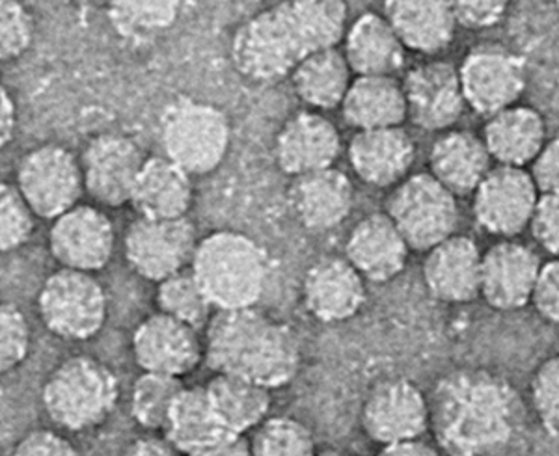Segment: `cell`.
<instances>
[{
	"label": "cell",
	"mask_w": 559,
	"mask_h": 456,
	"mask_svg": "<svg viewBox=\"0 0 559 456\" xmlns=\"http://www.w3.org/2000/svg\"><path fill=\"white\" fill-rule=\"evenodd\" d=\"M347 15L345 0H278L237 28L234 65L252 83H278L306 57L342 44Z\"/></svg>",
	"instance_id": "obj_1"
},
{
	"label": "cell",
	"mask_w": 559,
	"mask_h": 456,
	"mask_svg": "<svg viewBox=\"0 0 559 456\" xmlns=\"http://www.w3.org/2000/svg\"><path fill=\"white\" fill-rule=\"evenodd\" d=\"M432 436L448 456H490L508 447L522 421L519 393L487 369H457L429 397Z\"/></svg>",
	"instance_id": "obj_2"
},
{
	"label": "cell",
	"mask_w": 559,
	"mask_h": 456,
	"mask_svg": "<svg viewBox=\"0 0 559 456\" xmlns=\"http://www.w3.org/2000/svg\"><path fill=\"white\" fill-rule=\"evenodd\" d=\"M205 361L215 373L231 374L269 389L292 384L300 369L295 329L258 308L216 311L205 328Z\"/></svg>",
	"instance_id": "obj_3"
},
{
	"label": "cell",
	"mask_w": 559,
	"mask_h": 456,
	"mask_svg": "<svg viewBox=\"0 0 559 456\" xmlns=\"http://www.w3.org/2000/svg\"><path fill=\"white\" fill-rule=\"evenodd\" d=\"M191 271L216 311L255 308L267 289V252L234 229L213 231L198 242Z\"/></svg>",
	"instance_id": "obj_4"
},
{
	"label": "cell",
	"mask_w": 559,
	"mask_h": 456,
	"mask_svg": "<svg viewBox=\"0 0 559 456\" xmlns=\"http://www.w3.org/2000/svg\"><path fill=\"white\" fill-rule=\"evenodd\" d=\"M118 400V376L92 356H71L62 361L41 387L45 413L52 423L71 432L102 427L115 412Z\"/></svg>",
	"instance_id": "obj_5"
},
{
	"label": "cell",
	"mask_w": 559,
	"mask_h": 456,
	"mask_svg": "<svg viewBox=\"0 0 559 456\" xmlns=\"http://www.w3.org/2000/svg\"><path fill=\"white\" fill-rule=\"evenodd\" d=\"M159 139L165 157L191 176H207L228 155V116L210 103L181 97L160 118Z\"/></svg>",
	"instance_id": "obj_6"
},
{
	"label": "cell",
	"mask_w": 559,
	"mask_h": 456,
	"mask_svg": "<svg viewBox=\"0 0 559 456\" xmlns=\"http://www.w3.org/2000/svg\"><path fill=\"white\" fill-rule=\"evenodd\" d=\"M411 250L429 252L457 233V196L432 173H414L395 184L386 211Z\"/></svg>",
	"instance_id": "obj_7"
},
{
	"label": "cell",
	"mask_w": 559,
	"mask_h": 456,
	"mask_svg": "<svg viewBox=\"0 0 559 456\" xmlns=\"http://www.w3.org/2000/svg\"><path fill=\"white\" fill-rule=\"evenodd\" d=\"M38 310L45 328L55 336L88 341L107 323V295L94 274L60 268L39 289Z\"/></svg>",
	"instance_id": "obj_8"
},
{
	"label": "cell",
	"mask_w": 559,
	"mask_h": 456,
	"mask_svg": "<svg viewBox=\"0 0 559 456\" xmlns=\"http://www.w3.org/2000/svg\"><path fill=\"white\" fill-rule=\"evenodd\" d=\"M194 224L185 218H146L139 216L126 231V260L134 273L160 284L174 274L191 268L197 254Z\"/></svg>",
	"instance_id": "obj_9"
},
{
	"label": "cell",
	"mask_w": 559,
	"mask_h": 456,
	"mask_svg": "<svg viewBox=\"0 0 559 456\" xmlns=\"http://www.w3.org/2000/svg\"><path fill=\"white\" fill-rule=\"evenodd\" d=\"M15 187L36 216L55 220L79 205L83 196L81 160L57 144L34 147L20 160Z\"/></svg>",
	"instance_id": "obj_10"
},
{
	"label": "cell",
	"mask_w": 559,
	"mask_h": 456,
	"mask_svg": "<svg viewBox=\"0 0 559 456\" xmlns=\"http://www.w3.org/2000/svg\"><path fill=\"white\" fill-rule=\"evenodd\" d=\"M472 196L477 226L500 239H513L530 228L540 192L530 171L496 165Z\"/></svg>",
	"instance_id": "obj_11"
},
{
	"label": "cell",
	"mask_w": 559,
	"mask_h": 456,
	"mask_svg": "<svg viewBox=\"0 0 559 456\" xmlns=\"http://www.w3.org/2000/svg\"><path fill=\"white\" fill-rule=\"evenodd\" d=\"M466 105L490 116L513 107L526 89V62L502 45H479L459 65Z\"/></svg>",
	"instance_id": "obj_12"
},
{
	"label": "cell",
	"mask_w": 559,
	"mask_h": 456,
	"mask_svg": "<svg viewBox=\"0 0 559 456\" xmlns=\"http://www.w3.org/2000/svg\"><path fill=\"white\" fill-rule=\"evenodd\" d=\"M147 157L128 134L103 133L90 140L81 157L84 191L103 207L131 203L134 184Z\"/></svg>",
	"instance_id": "obj_13"
},
{
	"label": "cell",
	"mask_w": 559,
	"mask_h": 456,
	"mask_svg": "<svg viewBox=\"0 0 559 456\" xmlns=\"http://www.w3.org/2000/svg\"><path fill=\"white\" fill-rule=\"evenodd\" d=\"M362 429L381 447L421 437L431 429L429 397L408 379L382 381L366 397Z\"/></svg>",
	"instance_id": "obj_14"
},
{
	"label": "cell",
	"mask_w": 559,
	"mask_h": 456,
	"mask_svg": "<svg viewBox=\"0 0 559 456\" xmlns=\"http://www.w3.org/2000/svg\"><path fill=\"white\" fill-rule=\"evenodd\" d=\"M115 226L94 205H75L52 220L49 250L62 268L94 274L112 260Z\"/></svg>",
	"instance_id": "obj_15"
},
{
	"label": "cell",
	"mask_w": 559,
	"mask_h": 456,
	"mask_svg": "<svg viewBox=\"0 0 559 456\" xmlns=\"http://www.w3.org/2000/svg\"><path fill=\"white\" fill-rule=\"evenodd\" d=\"M131 347L134 361L144 373L168 374L178 379L191 374L205 358L200 329L160 311L139 324Z\"/></svg>",
	"instance_id": "obj_16"
},
{
	"label": "cell",
	"mask_w": 559,
	"mask_h": 456,
	"mask_svg": "<svg viewBox=\"0 0 559 456\" xmlns=\"http://www.w3.org/2000/svg\"><path fill=\"white\" fill-rule=\"evenodd\" d=\"M408 120L424 131H450L466 105L459 68L432 60L408 71L405 81Z\"/></svg>",
	"instance_id": "obj_17"
},
{
	"label": "cell",
	"mask_w": 559,
	"mask_h": 456,
	"mask_svg": "<svg viewBox=\"0 0 559 456\" xmlns=\"http://www.w3.org/2000/svg\"><path fill=\"white\" fill-rule=\"evenodd\" d=\"M366 297V279L345 255H324L306 271L302 279V302L319 323L350 321L362 311Z\"/></svg>",
	"instance_id": "obj_18"
},
{
	"label": "cell",
	"mask_w": 559,
	"mask_h": 456,
	"mask_svg": "<svg viewBox=\"0 0 559 456\" xmlns=\"http://www.w3.org/2000/svg\"><path fill=\"white\" fill-rule=\"evenodd\" d=\"M540 266L532 248L502 239L484 254L479 297L496 311L522 310L532 304Z\"/></svg>",
	"instance_id": "obj_19"
},
{
	"label": "cell",
	"mask_w": 559,
	"mask_h": 456,
	"mask_svg": "<svg viewBox=\"0 0 559 456\" xmlns=\"http://www.w3.org/2000/svg\"><path fill=\"white\" fill-rule=\"evenodd\" d=\"M342 153V136L329 118L300 110L282 125L274 140V159L293 179L332 168Z\"/></svg>",
	"instance_id": "obj_20"
},
{
	"label": "cell",
	"mask_w": 559,
	"mask_h": 456,
	"mask_svg": "<svg viewBox=\"0 0 559 456\" xmlns=\"http://www.w3.org/2000/svg\"><path fill=\"white\" fill-rule=\"evenodd\" d=\"M484 254L468 235H452L426 252L424 284L442 304H468L481 291Z\"/></svg>",
	"instance_id": "obj_21"
},
{
	"label": "cell",
	"mask_w": 559,
	"mask_h": 456,
	"mask_svg": "<svg viewBox=\"0 0 559 456\" xmlns=\"http://www.w3.org/2000/svg\"><path fill=\"white\" fill-rule=\"evenodd\" d=\"M287 197L302 228L324 233L349 218L355 207V187L345 171L332 166L293 179Z\"/></svg>",
	"instance_id": "obj_22"
},
{
	"label": "cell",
	"mask_w": 559,
	"mask_h": 456,
	"mask_svg": "<svg viewBox=\"0 0 559 456\" xmlns=\"http://www.w3.org/2000/svg\"><path fill=\"white\" fill-rule=\"evenodd\" d=\"M408 254L411 247L386 213L364 216L345 241V260L373 284L397 278L407 266Z\"/></svg>",
	"instance_id": "obj_23"
},
{
	"label": "cell",
	"mask_w": 559,
	"mask_h": 456,
	"mask_svg": "<svg viewBox=\"0 0 559 456\" xmlns=\"http://www.w3.org/2000/svg\"><path fill=\"white\" fill-rule=\"evenodd\" d=\"M356 178L376 189H388L407 179L416 159V146L403 128L356 131L347 147Z\"/></svg>",
	"instance_id": "obj_24"
},
{
	"label": "cell",
	"mask_w": 559,
	"mask_h": 456,
	"mask_svg": "<svg viewBox=\"0 0 559 456\" xmlns=\"http://www.w3.org/2000/svg\"><path fill=\"white\" fill-rule=\"evenodd\" d=\"M384 17L407 51L427 57L445 51L459 26L450 0H384Z\"/></svg>",
	"instance_id": "obj_25"
},
{
	"label": "cell",
	"mask_w": 559,
	"mask_h": 456,
	"mask_svg": "<svg viewBox=\"0 0 559 456\" xmlns=\"http://www.w3.org/2000/svg\"><path fill=\"white\" fill-rule=\"evenodd\" d=\"M429 168V173L439 179L448 191L457 197L468 196L492 170V157L484 136L464 129H450L432 144Z\"/></svg>",
	"instance_id": "obj_26"
},
{
	"label": "cell",
	"mask_w": 559,
	"mask_h": 456,
	"mask_svg": "<svg viewBox=\"0 0 559 456\" xmlns=\"http://www.w3.org/2000/svg\"><path fill=\"white\" fill-rule=\"evenodd\" d=\"M342 44L356 76H394L405 65L407 47L384 13H362L350 23Z\"/></svg>",
	"instance_id": "obj_27"
},
{
	"label": "cell",
	"mask_w": 559,
	"mask_h": 456,
	"mask_svg": "<svg viewBox=\"0 0 559 456\" xmlns=\"http://www.w3.org/2000/svg\"><path fill=\"white\" fill-rule=\"evenodd\" d=\"M484 140L496 165H532L547 144V123L535 108L513 105L490 116Z\"/></svg>",
	"instance_id": "obj_28"
},
{
	"label": "cell",
	"mask_w": 559,
	"mask_h": 456,
	"mask_svg": "<svg viewBox=\"0 0 559 456\" xmlns=\"http://www.w3.org/2000/svg\"><path fill=\"white\" fill-rule=\"evenodd\" d=\"M192 200L191 173L168 157H150L140 170L131 205L146 218H185Z\"/></svg>",
	"instance_id": "obj_29"
},
{
	"label": "cell",
	"mask_w": 559,
	"mask_h": 456,
	"mask_svg": "<svg viewBox=\"0 0 559 456\" xmlns=\"http://www.w3.org/2000/svg\"><path fill=\"white\" fill-rule=\"evenodd\" d=\"M342 115L356 131L401 128L408 120L403 83L395 76H356L342 103Z\"/></svg>",
	"instance_id": "obj_30"
},
{
	"label": "cell",
	"mask_w": 559,
	"mask_h": 456,
	"mask_svg": "<svg viewBox=\"0 0 559 456\" xmlns=\"http://www.w3.org/2000/svg\"><path fill=\"white\" fill-rule=\"evenodd\" d=\"M289 81L295 96L319 112L342 107L355 79L344 51L331 47L306 57L292 71Z\"/></svg>",
	"instance_id": "obj_31"
},
{
	"label": "cell",
	"mask_w": 559,
	"mask_h": 456,
	"mask_svg": "<svg viewBox=\"0 0 559 456\" xmlns=\"http://www.w3.org/2000/svg\"><path fill=\"white\" fill-rule=\"evenodd\" d=\"M205 389L226 432L245 436L269 419L273 406V389L269 387L231 374L216 373Z\"/></svg>",
	"instance_id": "obj_32"
},
{
	"label": "cell",
	"mask_w": 559,
	"mask_h": 456,
	"mask_svg": "<svg viewBox=\"0 0 559 456\" xmlns=\"http://www.w3.org/2000/svg\"><path fill=\"white\" fill-rule=\"evenodd\" d=\"M223 424L216 418L210 395L204 387H185L174 403L165 434L181 453L189 455L192 451L204 447L215 437L224 434Z\"/></svg>",
	"instance_id": "obj_33"
},
{
	"label": "cell",
	"mask_w": 559,
	"mask_h": 456,
	"mask_svg": "<svg viewBox=\"0 0 559 456\" xmlns=\"http://www.w3.org/2000/svg\"><path fill=\"white\" fill-rule=\"evenodd\" d=\"M105 10L121 38L146 41L176 25L183 0H105Z\"/></svg>",
	"instance_id": "obj_34"
},
{
	"label": "cell",
	"mask_w": 559,
	"mask_h": 456,
	"mask_svg": "<svg viewBox=\"0 0 559 456\" xmlns=\"http://www.w3.org/2000/svg\"><path fill=\"white\" fill-rule=\"evenodd\" d=\"M183 389V382L178 376L142 371L129 397V410L134 423L147 432L165 431L174 403Z\"/></svg>",
	"instance_id": "obj_35"
},
{
	"label": "cell",
	"mask_w": 559,
	"mask_h": 456,
	"mask_svg": "<svg viewBox=\"0 0 559 456\" xmlns=\"http://www.w3.org/2000/svg\"><path fill=\"white\" fill-rule=\"evenodd\" d=\"M155 300L160 313L197 329L207 328V324L216 313L191 268L174 274L170 278L157 284Z\"/></svg>",
	"instance_id": "obj_36"
},
{
	"label": "cell",
	"mask_w": 559,
	"mask_h": 456,
	"mask_svg": "<svg viewBox=\"0 0 559 456\" xmlns=\"http://www.w3.org/2000/svg\"><path fill=\"white\" fill-rule=\"evenodd\" d=\"M250 449L252 456H319L312 431L286 416L265 419L255 429Z\"/></svg>",
	"instance_id": "obj_37"
},
{
	"label": "cell",
	"mask_w": 559,
	"mask_h": 456,
	"mask_svg": "<svg viewBox=\"0 0 559 456\" xmlns=\"http://www.w3.org/2000/svg\"><path fill=\"white\" fill-rule=\"evenodd\" d=\"M34 213L20 189L15 184L2 183L0 187V248L4 254L25 247L33 237Z\"/></svg>",
	"instance_id": "obj_38"
},
{
	"label": "cell",
	"mask_w": 559,
	"mask_h": 456,
	"mask_svg": "<svg viewBox=\"0 0 559 456\" xmlns=\"http://www.w3.org/2000/svg\"><path fill=\"white\" fill-rule=\"evenodd\" d=\"M34 41V20L23 0H0V58L13 62Z\"/></svg>",
	"instance_id": "obj_39"
},
{
	"label": "cell",
	"mask_w": 559,
	"mask_h": 456,
	"mask_svg": "<svg viewBox=\"0 0 559 456\" xmlns=\"http://www.w3.org/2000/svg\"><path fill=\"white\" fill-rule=\"evenodd\" d=\"M31 324L20 305L7 302L0 310V368L10 373L23 365L31 352Z\"/></svg>",
	"instance_id": "obj_40"
},
{
	"label": "cell",
	"mask_w": 559,
	"mask_h": 456,
	"mask_svg": "<svg viewBox=\"0 0 559 456\" xmlns=\"http://www.w3.org/2000/svg\"><path fill=\"white\" fill-rule=\"evenodd\" d=\"M532 405L548 431L559 432V355L543 361L532 379Z\"/></svg>",
	"instance_id": "obj_41"
},
{
	"label": "cell",
	"mask_w": 559,
	"mask_h": 456,
	"mask_svg": "<svg viewBox=\"0 0 559 456\" xmlns=\"http://www.w3.org/2000/svg\"><path fill=\"white\" fill-rule=\"evenodd\" d=\"M459 26L481 31L498 25L506 17L511 0H450Z\"/></svg>",
	"instance_id": "obj_42"
},
{
	"label": "cell",
	"mask_w": 559,
	"mask_h": 456,
	"mask_svg": "<svg viewBox=\"0 0 559 456\" xmlns=\"http://www.w3.org/2000/svg\"><path fill=\"white\" fill-rule=\"evenodd\" d=\"M530 229L545 252L559 257V194H540Z\"/></svg>",
	"instance_id": "obj_43"
},
{
	"label": "cell",
	"mask_w": 559,
	"mask_h": 456,
	"mask_svg": "<svg viewBox=\"0 0 559 456\" xmlns=\"http://www.w3.org/2000/svg\"><path fill=\"white\" fill-rule=\"evenodd\" d=\"M532 304L540 319L559 326V257L540 266Z\"/></svg>",
	"instance_id": "obj_44"
},
{
	"label": "cell",
	"mask_w": 559,
	"mask_h": 456,
	"mask_svg": "<svg viewBox=\"0 0 559 456\" xmlns=\"http://www.w3.org/2000/svg\"><path fill=\"white\" fill-rule=\"evenodd\" d=\"M12 456H81V453L62 434L39 429L21 437Z\"/></svg>",
	"instance_id": "obj_45"
},
{
	"label": "cell",
	"mask_w": 559,
	"mask_h": 456,
	"mask_svg": "<svg viewBox=\"0 0 559 456\" xmlns=\"http://www.w3.org/2000/svg\"><path fill=\"white\" fill-rule=\"evenodd\" d=\"M530 173L540 194H559V136L540 149Z\"/></svg>",
	"instance_id": "obj_46"
},
{
	"label": "cell",
	"mask_w": 559,
	"mask_h": 456,
	"mask_svg": "<svg viewBox=\"0 0 559 456\" xmlns=\"http://www.w3.org/2000/svg\"><path fill=\"white\" fill-rule=\"evenodd\" d=\"M185 456H252L250 442L242 434L224 432L210 444Z\"/></svg>",
	"instance_id": "obj_47"
},
{
	"label": "cell",
	"mask_w": 559,
	"mask_h": 456,
	"mask_svg": "<svg viewBox=\"0 0 559 456\" xmlns=\"http://www.w3.org/2000/svg\"><path fill=\"white\" fill-rule=\"evenodd\" d=\"M123 456H185L166 436H142L128 445Z\"/></svg>",
	"instance_id": "obj_48"
},
{
	"label": "cell",
	"mask_w": 559,
	"mask_h": 456,
	"mask_svg": "<svg viewBox=\"0 0 559 456\" xmlns=\"http://www.w3.org/2000/svg\"><path fill=\"white\" fill-rule=\"evenodd\" d=\"M17 129V105L13 99L12 92L2 86L0 92V139H2V147L8 146L15 136Z\"/></svg>",
	"instance_id": "obj_49"
},
{
	"label": "cell",
	"mask_w": 559,
	"mask_h": 456,
	"mask_svg": "<svg viewBox=\"0 0 559 456\" xmlns=\"http://www.w3.org/2000/svg\"><path fill=\"white\" fill-rule=\"evenodd\" d=\"M379 456H440V451L421 437L400 444L384 445Z\"/></svg>",
	"instance_id": "obj_50"
},
{
	"label": "cell",
	"mask_w": 559,
	"mask_h": 456,
	"mask_svg": "<svg viewBox=\"0 0 559 456\" xmlns=\"http://www.w3.org/2000/svg\"><path fill=\"white\" fill-rule=\"evenodd\" d=\"M319 456H353L349 453H344V451H323V453H319Z\"/></svg>",
	"instance_id": "obj_51"
},
{
	"label": "cell",
	"mask_w": 559,
	"mask_h": 456,
	"mask_svg": "<svg viewBox=\"0 0 559 456\" xmlns=\"http://www.w3.org/2000/svg\"><path fill=\"white\" fill-rule=\"evenodd\" d=\"M554 2H556V10H558L559 13V0H554Z\"/></svg>",
	"instance_id": "obj_52"
}]
</instances>
